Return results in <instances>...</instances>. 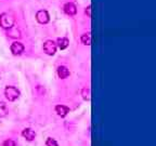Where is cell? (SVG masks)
Masks as SVG:
<instances>
[{
	"label": "cell",
	"mask_w": 156,
	"mask_h": 146,
	"mask_svg": "<svg viewBox=\"0 0 156 146\" xmlns=\"http://www.w3.org/2000/svg\"><path fill=\"white\" fill-rule=\"evenodd\" d=\"M15 24V19L12 14L10 13H2L0 15V26L3 29H9Z\"/></svg>",
	"instance_id": "6da1fadb"
},
{
	"label": "cell",
	"mask_w": 156,
	"mask_h": 146,
	"mask_svg": "<svg viewBox=\"0 0 156 146\" xmlns=\"http://www.w3.org/2000/svg\"><path fill=\"white\" fill-rule=\"evenodd\" d=\"M5 99L10 102H14L20 97V91L13 85H8L5 89Z\"/></svg>",
	"instance_id": "7a4b0ae2"
},
{
	"label": "cell",
	"mask_w": 156,
	"mask_h": 146,
	"mask_svg": "<svg viewBox=\"0 0 156 146\" xmlns=\"http://www.w3.org/2000/svg\"><path fill=\"white\" fill-rule=\"evenodd\" d=\"M56 43L53 41V40H47L44 43V51L46 52L48 55H54L56 52Z\"/></svg>",
	"instance_id": "3957f363"
},
{
	"label": "cell",
	"mask_w": 156,
	"mask_h": 146,
	"mask_svg": "<svg viewBox=\"0 0 156 146\" xmlns=\"http://www.w3.org/2000/svg\"><path fill=\"white\" fill-rule=\"evenodd\" d=\"M36 19L37 22L40 23V24H47L50 21V16H49V13L47 12L46 10H40V11L37 12Z\"/></svg>",
	"instance_id": "277c9868"
},
{
	"label": "cell",
	"mask_w": 156,
	"mask_h": 146,
	"mask_svg": "<svg viewBox=\"0 0 156 146\" xmlns=\"http://www.w3.org/2000/svg\"><path fill=\"white\" fill-rule=\"evenodd\" d=\"M10 50H11V52H12L13 55H21V54L24 52L25 48H24V46H23L22 42L15 41V42H13V43L11 44V47H10Z\"/></svg>",
	"instance_id": "5b68a950"
},
{
	"label": "cell",
	"mask_w": 156,
	"mask_h": 146,
	"mask_svg": "<svg viewBox=\"0 0 156 146\" xmlns=\"http://www.w3.org/2000/svg\"><path fill=\"white\" fill-rule=\"evenodd\" d=\"M22 136L24 139H26L27 141L32 142V141H34L35 137H36V132L33 129H30V128H26V129H24L22 131Z\"/></svg>",
	"instance_id": "8992f818"
},
{
	"label": "cell",
	"mask_w": 156,
	"mask_h": 146,
	"mask_svg": "<svg viewBox=\"0 0 156 146\" xmlns=\"http://www.w3.org/2000/svg\"><path fill=\"white\" fill-rule=\"evenodd\" d=\"M7 35H8V37H10V38H12V39H19V38H21V36H22V35H21V32H20V29L14 26L7 29Z\"/></svg>",
	"instance_id": "52a82bcc"
},
{
	"label": "cell",
	"mask_w": 156,
	"mask_h": 146,
	"mask_svg": "<svg viewBox=\"0 0 156 146\" xmlns=\"http://www.w3.org/2000/svg\"><path fill=\"white\" fill-rule=\"evenodd\" d=\"M63 9H64V12H65L67 15H75L76 12H77V8H76V5L72 2L65 3Z\"/></svg>",
	"instance_id": "ba28073f"
},
{
	"label": "cell",
	"mask_w": 156,
	"mask_h": 146,
	"mask_svg": "<svg viewBox=\"0 0 156 146\" xmlns=\"http://www.w3.org/2000/svg\"><path fill=\"white\" fill-rule=\"evenodd\" d=\"M55 113L60 117H65L69 113V108L65 105H56L55 106Z\"/></svg>",
	"instance_id": "9c48e42d"
},
{
	"label": "cell",
	"mask_w": 156,
	"mask_h": 146,
	"mask_svg": "<svg viewBox=\"0 0 156 146\" xmlns=\"http://www.w3.org/2000/svg\"><path fill=\"white\" fill-rule=\"evenodd\" d=\"M58 76L61 79H65L69 76V69L66 66H58Z\"/></svg>",
	"instance_id": "30bf717a"
},
{
	"label": "cell",
	"mask_w": 156,
	"mask_h": 146,
	"mask_svg": "<svg viewBox=\"0 0 156 146\" xmlns=\"http://www.w3.org/2000/svg\"><path fill=\"white\" fill-rule=\"evenodd\" d=\"M68 44H69V41H68L67 38H58V42H56V47H58V48L61 49V50H65L66 48L68 47Z\"/></svg>",
	"instance_id": "8fae6325"
},
{
	"label": "cell",
	"mask_w": 156,
	"mask_h": 146,
	"mask_svg": "<svg viewBox=\"0 0 156 146\" xmlns=\"http://www.w3.org/2000/svg\"><path fill=\"white\" fill-rule=\"evenodd\" d=\"M81 42L85 46H90L91 44V34L90 33H86V34L81 35Z\"/></svg>",
	"instance_id": "7c38bea8"
},
{
	"label": "cell",
	"mask_w": 156,
	"mask_h": 146,
	"mask_svg": "<svg viewBox=\"0 0 156 146\" xmlns=\"http://www.w3.org/2000/svg\"><path fill=\"white\" fill-rule=\"evenodd\" d=\"M9 109H8V106L5 102H0V117H5L8 115Z\"/></svg>",
	"instance_id": "4fadbf2b"
},
{
	"label": "cell",
	"mask_w": 156,
	"mask_h": 146,
	"mask_svg": "<svg viewBox=\"0 0 156 146\" xmlns=\"http://www.w3.org/2000/svg\"><path fill=\"white\" fill-rule=\"evenodd\" d=\"M81 95H83L85 101H90V89L89 88H83L81 91Z\"/></svg>",
	"instance_id": "5bb4252c"
},
{
	"label": "cell",
	"mask_w": 156,
	"mask_h": 146,
	"mask_svg": "<svg viewBox=\"0 0 156 146\" xmlns=\"http://www.w3.org/2000/svg\"><path fill=\"white\" fill-rule=\"evenodd\" d=\"M46 145L47 146H58V144L54 139H52V137H48L47 141H46Z\"/></svg>",
	"instance_id": "9a60e30c"
},
{
	"label": "cell",
	"mask_w": 156,
	"mask_h": 146,
	"mask_svg": "<svg viewBox=\"0 0 156 146\" xmlns=\"http://www.w3.org/2000/svg\"><path fill=\"white\" fill-rule=\"evenodd\" d=\"M2 146H16V143H15L13 140H5V142H3Z\"/></svg>",
	"instance_id": "2e32d148"
},
{
	"label": "cell",
	"mask_w": 156,
	"mask_h": 146,
	"mask_svg": "<svg viewBox=\"0 0 156 146\" xmlns=\"http://www.w3.org/2000/svg\"><path fill=\"white\" fill-rule=\"evenodd\" d=\"M86 13L88 14V17H91V7L90 5H88L87 10H86Z\"/></svg>",
	"instance_id": "e0dca14e"
}]
</instances>
